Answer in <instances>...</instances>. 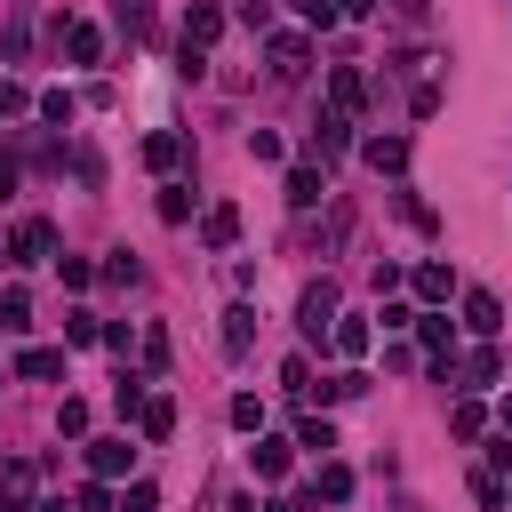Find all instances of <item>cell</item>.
<instances>
[{
    "label": "cell",
    "mask_w": 512,
    "mask_h": 512,
    "mask_svg": "<svg viewBox=\"0 0 512 512\" xmlns=\"http://www.w3.org/2000/svg\"><path fill=\"white\" fill-rule=\"evenodd\" d=\"M328 320H336V280H312V288L296 296V328L320 344V336H328Z\"/></svg>",
    "instance_id": "1"
},
{
    "label": "cell",
    "mask_w": 512,
    "mask_h": 512,
    "mask_svg": "<svg viewBox=\"0 0 512 512\" xmlns=\"http://www.w3.org/2000/svg\"><path fill=\"white\" fill-rule=\"evenodd\" d=\"M32 480H40V464L32 456H8L0 464V512H32Z\"/></svg>",
    "instance_id": "2"
},
{
    "label": "cell",
    "mask_w": 512,
    "mask_h": 512,
    "mask_svg": "<svg viewBox=\"0 0 512 512\" xmlns=\"http://www.w3.org/2000/svg\"><path fill=\"white\" fill-rule=\"evenodd\" d=\"M48 248H56V232H48L40 216H24L16 240H8V264H48Z\"/></svg>",
    "instance_id": "3"
},
{
    "label": "cell",
    "mask_w": 512,
    "mask_h": 512,
    "mask_svg": "<svg viewBox=\"0 0 512 512\" xmlns=\"http://www.w3.org/2000/svg\"><path fill=\"white\" fill-rule=\"evenodd\" d=\"M208 40H224V8L216 0H192L184 8V48H208Z\"/></svg>",
    "instance_id": "4"
},
{
    "label": "cell",
    "mask_w": 512,
    "mask_h": 512,
    "mask_svg": "<svg viewBox=\"0 0 512 512\" xmlns=\"http://www.w3.org/2000/svg\"><path fill=\"white\" fill-rule=\"evenodd\" d=\"M312 152H320V160L352 152V112H336V104H328V112H320V128H312Z\"/></svg>",
    "instance_id": "5"
},
{
    "label": "cell",
    "mask_w": 512,
    "mask_h": 512,
    "mask_svg": "<svg viewBox=\"0 0 512 512\" xmlns=\"http://www.w3.org/2000/svg\"><path fill=\"white\" fill-rule=\"evenodd\" d=\"M144 168H152V176H176V168H184V136H176V128H152V136H144Z\"/></svg>",
    "instance_id": "6"
},
{
    "label": "cell",
    "mask_w": 512,
    "mask_h": 512,
    "mask_svg": "<svg viewBox=\"0 0 512 512\" xmlns=\"http://www.w3.org/2000/svg\"><path fill=\"white\" fill-rule=\"evenodd\" d=\"M328 344H336V352H344V360H360V352H368V344H376V328H368V320H360V312H336V320H328Z\"/></svg>",
    "instance_id": "7"
},
{
    "label": "cell",
    "mask_w": 512,
    "mask_h": 512,
    "mask_svg": "<svg viewBox=\"0 0 512 512\" xmlns=\"http://www.w3.org/2000/svg\"><path fill=\"white\" fill-rule=\"evenodd\" d=\"M304 64H312V40H304V32H280V40H272V72H280V80H304Z\"/></svg>",
    "instance_id": "8"
},
{
    "label": "cell",
    "mask_w": 512,
    "mask_h": 512,
    "mask_svg": "<svg viewBox=\"0 0 512 512\" xmlns=\"http://www.w3.org/2000/svg\"><path fill=\"white\" fill-rule=\"evenodd\" d=\"M360 160H368L376 176H400V168H408V136H368V144H360Z\"/></svg>",
    "instance_id": "9"
},
{
    "label": "cell",
    "mask_w": 512,
    "mask_h": 512,
    "mask_svg": "<svg viewBox=\"0 0 512 512\" xmlns=\"http://www.w3.org/2000/svg\"><path fill=\"white\" fill-rule=\"evenodd\" d=\"M136 432H144V440H168V432H176V400H168V392H144V408H136Z\"/></svg>",
    "instance_id": "10"
},
{
    "label": "cell",
    "mask_w": 512,
    "mask_h": 512,
    "mask_svg": "<svg viewBox=\"0 0 512 512\" xmlns=\"http://www.w3.org/2000/svg\"><path fill=\"white\" fill-rule=\"evenodd\" d=\"M200 240H208V248H232V240H240V208H232V200H216V208L200 216Z\"/></svg>",
    "instance_id": "11"
},
{
    "label": "cell",
    "mask_w": 512,
    "mask_h": 512,
    "mask_svg": "<svg viewBox=\"0 0 512 512\" xmlns=\"http://www.w3.org/2000/svg\"><path fill=\"white\" fill-rule=\"evenodd\" d=\"M464 328H472V336H496V328H504V304H496L488 288H472V296H464Z\"/></svg>",
    "instance_id": "12"
},
{
    "label": "cell",
    "mask_w": 512,
    "mask_h": 512,
    "mask_svg": "<svg viewBox=\"0 0 512 512\" xmlns=\"http://www.w3.org/2000/svg\"><path fill=\"white\" fill-rule=\"evenodd\" d=\"M16 376L24 384H48V376H64V352L56 344H32V352H16Z\"/></svg>",
    "instance_id": "13"
},
{
    "label": "cell",
    "mask_w": 512,
    "mask_h": 512,
    "mask_svg": "<svg viewBox=\"0 0 512 512\" xmlns=\"http://www.w3.org/2000/svg\"><path fill=\"white\" fill-rule=\"evenodd\" d=\"M56 32H64V56H72V64H96V56H104V32H96V24H56Z\"/></svg>",
    "instance_id": "14"
},
{
    "label": "cell",
    "mask_w": 512,
    "mask_h": 512,
    "mask_svg": "<svg viewBox=\"0 0 512 512\" xmlns=\"http://www.w3.org/2000/svg\"><path fill=\"white\" fill-rule=\"evenodd\" d=\"M248 344H256V304H232V312H224V352L240 360Z\"/></svg>",
    "instance_id": "15"
},
{
    "label": "cell",
    "mask_w": 512,
    "mask_h": 512,
    "mask_svg": "<svg viewBox=\"0 0 512 512\" xmlns=\"http://www.w3.org/2000/svg\"><path fill=\"white\" fill-rule=\"evenodd\" d=\"M416 336H424V352L456 360V328H448V312H416Z\"/></svg>",
    "instance_id": "16"
},
{
    "label": "cell",
    "mask_w": 512,
    "mask_h": 512,
    "mask_svg": "<svg viewBox=\"0 0 512 512\" xmlns=\"http://www.w3.org/2000/svg\"><path fill=\"white\" fill-rule=\"evenodd\" d=\"M88 464H96V480H112V472L136 464V448H128V440H88Z\"/></svg>",
    "instance_id": "17"
},
{
    "label": "cell",
    "mask_w": 512,
    "mask_h": 512,
    "mask_svg": "<svg viewBox=\"0 0 512 512\" xmlns=\"http://www.w3.org/2000/svg\"><path fill=\"white\" fill-rule=\"evenodd\" d=\"M248 464H256V480H280V472H288V440H256Z\"/></svg>",
    "instance_id": "18"
},
{
    "label": "cell",
    "mask_w": 512,
    "mask_h": 512,
    "mask_svg": "<svg viewBox=\"0 0 512 512\" xmlns=\"http://www.w3.org/2000/svg\"><path fill=\"white\" fill-rule=\"evenodd\" d=\"M328 96H336V112H360V96H368V80H360V72L344 64V72L328 80Z\"/></svg>",
    "instance_id": "19"
},
{
    "label": "cell",
    "mask_w": 512,
    "mask_h": 512,
    "mask_svg": "<svg viewBox=\"0 0 512 512\" xmlns=\"http://www.w3.org/2000/svg\"><path fill=\"white\" fill-rule=\"evenodd\" d=\"M72 112H80V96H72V88H40V120L72 128Z\"/></svg>",
    "instance_id": "20"
},
{
    "label": "cell",
    "mask_w": 512,
    "mask_h": 512,
    "mask_svg": "<svg viewBox=\"0 0 512 512\" xmlns=\"http://www.w3.org/2000/svg\"><path fill=\"white\" fill-rule=\"evenodd\" d=\"M328 184H320V168H288V208H312Z\"/></svg>",
    "instance_id": "21"
},
{
    "label": "cell",
    "mask_w": 512,
    "mask_h": 512,
    "mask_svg": "<svg viewBox=\"0 0 512 512\" xmlns=\"http://www.w3.org/2000/svg\"><path fill=\"white\" fill-rule=\"evenodd\" d=\"M296 448L328 456V448H336V424H328V416H304V424H296Z\"/></svg>",
    "instance_id": "22"
},
{
    "label": "cell",
    "mask_w": 512,
    "mask_h": 512,
    "mask_svg": "<svg viewBox=\"0 0 512 512\" xmlns=\"http://www.w3.org/2000/svg\"><path fill=\"white\" fill-rule=\"evenodd\" d=\"M360 392H368V376H360V368H336V376L320 384V400H360Z\"/></svg>",
    "instance_id": "23"
},
{
    "label": "cell",
    "mask_w": 512,
    "mask_h": 512,
    "mask_svg": "<svg viewBox=\"0 0 512 512\" xmlns=\"http://www.w3.org/2000/svg\"><path fill=\"white\" fill-rule=\"evenodd\" d=\"M312 496H328V504H344V496H352V472H344V464H320V480H312Z\"/></svg>",
    "instance_id": "24"
},
{
    "label": "cell",
    "mask_w": 512,
    "mask_h": 512,
    "mask_svg": "<svg viewBox=\"0 0 512 512\" xmlns=\"http://www.w3.org/2000/svg\"><path fill=\"white\" fill-rule=\"evenodd\" d=\"M24 320H32V296H24V288H8V296H0V336H16Z\"/></svg>",
    "instance_id": "25"
},
{
    "label": "cell",
    "mask_w": 512,
    "mask_h": 512,
    "mask_svg": "<svg viewBox=\"0 0 512 512\" xmlns=\"http://www.w3.org/2000/svg\"><path fill=\"white\" fill-rule=\"evenodd\" d=\"M192 216V192L184 184H160V224H184Z\"/></svg>",
    "instance_id": "26"
},
{
    "label": "cell",
    "mask_w": 512,
    "mask_h": 512,
    "mask_svg": "<svg viewBox=\"0 0 512 512\" xmlns=\"http://www.w3.org/2000/svg\"><path fill=\"white\" fill-rule=\"evenodd\" d=\"M416 296L440 304V296H448V264H416Z\"/></svg>",
    "instance_id": "27"
},
{
    "label": "cell",
    "mask_w": 512,
    "mask_h": 512,
    "mask_svg": "<svg viewBox=\"0 0 512 512\" xmlns=\"http://www.w3.org/2000/svg\"><path fill=\"white\" fill-rule=\"evenodd\" d=\"M232 424H240V432H264V400L240 392V400H232Z\"/></svg>",
    "instance_id": "28"
},
{
    "label": "cell",
    "mask_w": 512,
    "mask_h": 512,
    "mask_svg": "<svg viewBox=\"0 0 512 512\" xmlns=\"http://www.w3.org/2000/svg\"><path fill=\"white\" fill-rule=\"evenodd\" d=\"M120 512H160V488H152V480H128V496H120Z\"/></svg>",
    "instance_id": "29"
},
{
    "label": "cell",
    "mask_w": 512,
    "mask_h": 512,
    "mask_svg": "<svg viewBox=\"0 0 512 512\" xmlns=\"http://www.w3.org/2000/svg\"><path fill=\"white\" fill-rule=\"evenodd\" d=\"M56 272H64V288H88V280H96V264H88V256H56Z\"/></svg>",
    "instance_id": "30"
},
{
    "label": "cell",
    "mask_w": 512,
    "mask_h": 512,
    "mask_svg": "<svg viewBox=\"0 0 512 512\" xmlns=\"http://www.w3.org/2000/svg\"><path fill=\"white\" fill-rule=\"evenodd\" d=\"M64 344H96V312H64Z\"/></svg>",
    "instance_id": "31"
},
{
    "label": "cell",
    "mask_w": 512,
    "mask_h": 512,
    "mask_svg": "<svg viewBox=\"0 0 512 512\" xmlns=\"http://www.w3.org/2000/svg\"><path fill=\"white\" fill-rule=\"evenodd\" d=\"M464 376H472V384H496V376H504V360H496V352H472V360H464Z\"/></svg>",
    "instance_id": "32"
},
{
    "label": "cell",
    "mask_w": 512,
    "mask_h": 512,
    "mask_svg": "<svg viewBox=\"0 0 512 512\" xmlns=\"http://www.w3.org/2000/svg\"><path fill=\"white\" fill-rule=\"evenodd\" d=\"M280 384H288V392H296V400H304V392H312V360H304V352H296V360H288V368H280Z\"/></svg>",
    "instance_id": "33"
},
{
    "label": "cell",
    "mask_w": 512,
    "mask_h": 512,
    "mask_svg": "<svg viewBox=\"0 0 512 512\" xmlns=\"http://www.w3.org/2000/svg\"><path fill=\"white\" fill-rule=\"evenodd\" d=\"M56 432H72V440H80V432H88V400H64V408H56Z\"/></svg>",
    "instance_id": "34"
},
{
    "label": "cell",
    "mask_w": 512,
    "mask_h": 512,
    "mask_svg": "<svg viewBox=\"0 0 512 512\" xmlns=\"http://www.w3.org/2000/svg\"><path fill=\"white\" fill-rule=\"evenodd\" d=\"M472 496H480L488 512H504V480H496V472H472Z\"/></svg>",
    "instance_id": "35"
},
{
    "label": "cell",
    "mask_w": 512,
    "mask_h": 512,
    "mask_svg": "<svg viewBox=\"0 0 512 512\" xmlns=\"http://www.w3.org/2000/svg\"><path fill=\"white\" fill-rule=\"evenodd\" d=\"M104 280H120V288H136V280H144V264H136V256H112V264H104Z\"/></svg>",
    "instance_id": "36"
},
{
    "label": "cell",
    "mask_w": 512,
    "mask_h": 512,
    "mask_svg": "<svg viewBox=\"0 0 512 512\" xmlns=\"http://www.w3.org/2000/svg\"><path fill=\"white\" fill-rule=\"evenodd\" d=\"M144 368H168V328H144Z\"/></svg>",
    "instance_id": "37"
},
{
    "label": "cell",
    "mask_w": 512,
    "mask_h": 512,
    "mask_svg": "<svg viewBox=\"0 0 512 512\" xmlns=\"http://www.w3.org/2000/svg\"><path fill=\"white\" fill-rule=\"evenodd\" d=\"M72 504H80V512H112V488H104V480H88V488H80Z\"/></svg>",
    "instance_id": "38"
},
{
    "label": "cell",
    "mask_w": 512,
    "mask_h": 512,
    "mask_svg": "<svg viewBox=\"0 0 512 512\" xmlns=\"http://www.w3.org/2000/svg\"><path fill=\"white\" fill-rule=\"evenodd\" d=\"M296 16H304V24H320V32H328V24H336V0H296Z\"/></svg>",
    "instance_id": "39"
},
{
    "label": "cell",
    "mask_w": 512,
    "mask_h": 512,
    "mask_svg": "<svg viewBox=\"0 0 512 512\" xmlns=\"http://www.w3.org/2000/svg\"><path fill=\"white\" fill-rule=\"evenodd\" d=\"M8 112H24V88H8V80H0V120H8Z\"/></svg>",
    "instance_id": "40"
},
{
    "label": "cell",
    "mask_w": 512,
    "mask_h": 512,
    "mask_svg": "<svg viewBox=\"0 0 512 512\" xmlns=\"http://www.w3.org/2000/svg\"><path fill=\"white\" fill-rule=\"evenodd\" d=\"M8 192H16V160L0 152V200H8Z\"/></svg>",
    "instance_id": "41"
},
{
    "label": "cell",
    "mask_w": 512,
    "mask_h": 512,
    "mask_svg": "<svg viewBox=\"0 0 512 512\" xmlns=\"http://www.w3.org/2000/svg\"><path fill=\"white\" fill-rule=\"evenodd\" d=\"M368 8H376V0H336V16H368Z\"/></svg>",
    "instance_id": "42"
},
{
    "label": "cell",
    "mask_w": 512,
    "mask_h": 512,
    "mask_svg": "<svg viewBox=\"0 0 512 512\" xmlns=\"http://www.w3.org/2000/svg\"><path fill=\"white\" fill-rule=\"evenodd\" d=\"M392 8H400V16H424V0H392Z\"/></svg>",
    "instance_id": "43"
},
{
    "label": "cell",
    "mask_w": 512,
    "mask_h": 512,
    "mask_svg": "<svg viewBox=\"0 0 512 512\" xmlns=\"http://www.w3.org/2000/svg\"><path fill=\"white\" fill-rule=\"evenodd\" d=\"M40 512H72V504H64V496H56V504H40Z\"/></svg>",
    "instance_id": "44"
},
{
    "label": "cell",
    "mask_w": 512,
    "mask_h": 512,
    "mask_svg": "<svg viewBox=\"0 0 512 512\" xmlns=\"http://www.w3.org/2000/svg\"><path fill=\"white\" fill-rule=\"evenodd\" d=\"M504 432H512V400H504Z\"/></svg>",
    "instance_id": "45"
},
{
    "label": "cell",
    "mask_w": 512,
    "mask_h": 512,
    "mask_svg": "<svg viewBox=\"0 0 512 512\" xmlns=\"http://www.w3.org/2000/svg\"><path fill=\"white\" fill-rule=\"evenodd\" d=\"M0 384H8V376H0Z\"/></svg>",
    "instance_id": "46"
},
{
    "label": "cell",
    "mask_w": 512,
    "mask_h": 512,
    "mask_svg": "<svg viewBox=\"0 0 512 512\" xmlns=\"http://www.w3.org/2000/svg\"><path fill=\"white\" fill-rule=\"evenodd\" d=\"M0 256H8V248H0Z\"/></svg>",
    "instance_id": "47"
}]
</instances>
